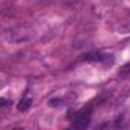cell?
Segmentation results:
<instances>
[{
  "mask_svg": "<svg viewBox=\"0 0 130 130\" xmlns=\"http://www.w3.org/2000/svg\"><path fill=\"white\" fill-rule=\"evenodd\" d=\"M107 58V55H103L101 52H92V54H86L83 57V60L86 61H104Z\"/></svg>",
  "mask_w": 130,
  "mask_h": 130,
  "instance_id": "2",
  "label": "cell"
},
{
  "mask_svg": "<svg viewBox=\"0 0 130 130\" xmlns=\"http://www.w3.org/2000/svg\"><path fill=\"white\" fill-rule=\"evenodd\" d=\"M113 125H115V127H118V128H125V127H128V125H130V118H127L125 115H119V116L115 119Z\"/></svg>",
  "mask_w": 130,
  "mask_h": 130,
  "instance_id": "3",
  "label": "cell"
},
{
  "mask_svg": "<svg viewBox=\"0 0 130 130\" xmlns=\"http://www.w3.org/2000/svg\"><path fill=\"white\" fill-rule=\"evenodd\" d=\"M127 74H130V63L124 64L121 68V71H119V75H127Z\"/></svg>",
  "mask_w": 130,
  "mask_h": 130,
  "instance_id": "5",
  "label": "cell"
},
{
  "mask_svg": "<svg viewBox=\"0 0 130 130\" xmlns=\"http://www.w3.org/2000/svg\"><path fill=\"white\" fill-rule=\"evenodd\" d=\"M31 104H32V100H31L29 96H25V98H22L20 103L17 104V109H19L20 112H25V110H28V109L31 107Z\"/></svg>",
  "mask_w": 130,
  "mask_h": 130,
  "instance_id": "4",
  "label": "cell"
},
{
  "mask_svg": "<svg viewBox=\"0 0 130 130\" xmlns=\"http://www.w3.org/2000/svg\"><path fill=\"white\" fill-rule=\"evenodd\" d=\"M90 113H92L90 107L81 109L80 112H77L74 116V121H72V127L74 128H86L90 122Z\"/></svg>",
  "mask_w": 130,
  "mask_h": 130,
  "instance_id": "1",
  "label": "cell"
},
{
  "mask_svg": "<svg viewBox=\"0 0 130 130\" xmlns=\"http://www.w3.org/2000/svg\"><path fill=\"white\" fill-rule=\"evenodd\" d=\"M121 32H122V34L130 32V23H128V25H125V26H122V28H121Z\"/></svg>",
  "mask_w": 130,
  "mask_h": 130,
  "instance_id": "6",
  "label": "cell"
}]
</instances>
